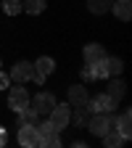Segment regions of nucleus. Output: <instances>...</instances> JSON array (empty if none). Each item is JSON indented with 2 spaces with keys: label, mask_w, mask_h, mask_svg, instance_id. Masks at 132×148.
<instances>
[{
  "label": "nucleus",
  "mask_w": 132,
  "mask_h": 148,
  "mask_svg": "<svg viewBox=\"0 0 132 148\" xmlns=\"http://www.w3.org/2000/svg\"><path fill=\"white\" fill-rule=\"evenodd\" d=\"M116 103H119V101H114L111 95H106V92H103V95L87 101V106H90L87 111H92V114H95V111H114V108H116Z\"/></svg>",
  "instance_id": "0eeeda50"
},
{
  "label": "nucleus",
  "mask_w": 132,
  "mask_h": 148,
  "mask_svg": "<svg viewBox=\"0 0 132 148\" xmlns=\"http://www.w3.org/2000/svg\"><path fill=\"white\" fill-rule=\"evenodd\" d=\"M116 132L129 140V135H132V111L129 108L122 111V116H116Z\"/></svg>",
  "instance_id": "9b49d317"
},
{
  "label": "nucleus",
  "mask_w": 132,
  "mask_h": 148,
  "mask_svg": "<svg viewBox=\"0 0 132 148\" xmlns=\"http://www.w3.org/2000/svg\"><path fill=\"white\" fill-rule=\"evenodd\" d=\"M32 79H34L37 85H42V82H45V77H42V74H40V71H37V69L32 71Z\"/></svg>",
  "instance_id": "b1692460"
},
{
  "label": "nucleus",
  "mask_w": 132,
  "mask_h": 148,
  "mask_svg": "<svg viewBox=\"0 0 132 148\" xmlns=\"http://www.w3.org/2000/svg\"><path fill=\"white\" fill-rule=\"evenodd\" d=\"M21 11H27L29 16H37L45 11V0H24L21 3Z\"/></svg>",
  "instance_id": "f3484780"
},
{
  "label": "nucleus",
  "mask_w": 132,
  "mask_h": 148,
  "mask_svg": "<svg viewBox=\"0 0 132 148\" xmlns=\"http://www.w3.org/2000/svg\"><path fill=\"white\" fill-rule=\"evenodd\" d=\"M18 143H21L24 148H34V145H40L37 127H34V124H21V127H18Z\"/></svg>",
  "instance_id": "39448f33"
},
{
  "label": "nucleus",
  "mask_w": 132,
  "mask_h": 148,
  "mask_svg": "<svg viewBox=\"0 0 132 148\" xmlns=\"http://www.w3.org/2000/svg\"><path fill=\"white\" fill-rule=\"evenodd\" d=\"M127 143V138L124 135H119L116 130H111V132H106L103 135V145H108V148H122Z\"/></svg>",
  "instance_id": "4468645a"
},
{
  "label": "nucleus",
  "mask_w": 132,
  "mask_h": 148,
  "mask_svg": "<svg viewBox=\"0 0 132 148\" xmlns=\"http://www.w3.org/2000/svg\"><path fill=\"white\" fill-rule=\"evenodd\" d=\"M8 74H3V71H0V90H8Z\"/></svg>",
  "instance_id": "4be33fe9"
},
{
  "label": "nucleus",
  "mask_w": 132,
  "mask_h": 148,
  "mask_svg": "<svg viewBox=\"0 0 132 148\" xmlns=\"http://www.w3.org/2000/svg\"><path fill=\"white\" fill-rule=\"evenodd\" d=\"M32 71H34V64L18 61V64L11 69V79H13V82H27V79H32Z\"/></svg>",
  "instance_id": "1a4fd4ad"
},
{
  "label": "nucleus",
  "mask_w": 132,
  "mask_h": 148,
  "mask_svg": "<svg viewBox=\"0 0 132 148\" xmlns=\"http://www.w3.org/2000/svg\"><path fill=\"white\" fill-rule=\"evenodd\" d=\"M82 56H85V64H98L106 58V48L101 42H90V45H85Z\"/></svg>",
  "instance_id": "6e6552de"
},
{
  "label": "nucleus",
  "mask_w": 132,
  "mask_h": 148,
  "mask_svg": "<svg viewBox=\"0 0 132 148\" xmlns=\"http://www.w3.org/2000/svg\"><path fill=\"white\" fill-rule=\"evenodd\" d=\"M87 127H90L92 135L103 138L106 132L116 130V116H114V111H95V114H92V119L87 122Z\"/></svg>",
  "instance_id": "f257e3e1"
},
{
  "label": "nucleus",
  "mask_w": 132,
  "mask_h": 148,
  "mask_svg": "<svg viewBox=\"0 0 132 148\" xmlns=\"http://www.w3.org/2000/svg\"><path fill=\"white\" fill-rule=\"evenodd\" d=\"M29 106V92L24 90V87H11V92H8V108L11 111H24Z\"/></svg>",
  "instance_id": "20e7f679"
},
{
  "label": "nucleus",
  "mask_w": 132,
  "mask_h": 148,
  "mask_svg": "<svg viewBox=\"0 0 132 148\" xmlns=\"http://www.w3.org/2000/svg\"><path fill=\"white\" fill-rule=\"evenodd\" d=\"M124 92H127L124 79H119V77H111V82H108V87H106V95H111L114 101H122V98H124Z\"/></svg>",
  "instance_id": "f8f14e48"
},
{
  "label": "nucleus",
  "mask_w": 132,
  "mask_h": 148,
  "mask_svg": "<svg viewBox=\"0 0 132 148\" xmlns=\"http://www.w3.org/2000/svg\"><path fill=\"white\" fill-rule=\"evenodd\" d=\"M34 69L42 74V77H48V74H53V69H55V61L50 58V56H40V58L34 61Z\"/></svg>",
  "instance_id": "ddd939ff"
},
{
  "label": "nucleus",
  "mask_w": 132,
  "mask_h": 148,
  "mask_svg": "<svg viewBox=\"0 0 132 148\" xmlns=\"http://www.w3.org/2000/svg\"><path fill=\"white\" fill-rule=\"evenodd\" d=\"M48 119H50V124L58 130V132H61V130H66V127L71 124V106H69V103H55L53 111L48 114Z\"/></svg>",
  "instance_id": "f03ea898"
},
{
  "label": "nucleus",
  "mask_w": 132,
  "mask_h": 148,
  "mask_svg": "<svg viewBox=\"0 0 132 148\" xmlns=\"http://www.w3.org/2000/svg\"><path fill=\"white\" fill-rule=\"evenodd\" d=\"M29 106L37 111V116H48L55 106V95L53 92H37L34 98H29Z\"/></svg>",
  "instance_id": "7ed1b4c3"
},
{
  "label": "nucleus",
  "mask_w": 132,
  "mask_h": 148,
  "mask_svg": "<svg viewBox=\"0 0 132 148\" xmlns=\"http://www.w3.org/2000/svg\"><path fill=\"white\" fill-rule=\"evenodd\" d=\"M21 124H37V111L32 106H27L24 111H18V127Z\"/></svg>",
  "instance_id": "6ab92c4d"
},
{
  "label": "nucleus",
  "mask_w": 132,
  "mask_h": 148,
  "mask_svg": "<svg viewBox=\"0 0 132 148\" xmlns=\"http://www.w3.org/2000/svg\"><path fill=\"white\" fill-rule=\"evenodd\" d=\"M71 122H74V124H85V122H87V108H85V106L77 108V114L71 116Z\"/></svg>",
  "instance_id": "412c9836"
},
{
  "label": "nucleus",
  "mask_w": 132,
  "mask_h": 148,
  "mask_svg": "<svg viewBox=\"0 0 132 148\" xmlns=\"http://www.w3.org/2000/svg\"><path fill=\"white\" fill-rule=\"evenodd\" d=\"M106 71H108V77H119V74H122V69H124V61L122 58H108V56H106Z\"/></svg>",
  "instance_id": "a211bd4d"
},
{
  "label": "nucleus",
  "mask_w": 132,
  "mask_h": 148,
  "mask_svg": "<svg viewBox=\"0 0 132 148\" xmlns=\"http://www.w3.org/2000/svg\"><path fill=\"white\" fill-rule=\"evenodd\" d=\"M87 101H90V95H87V87L85 85H71L69 87V106L82 108V106H87Z\"/></svg>",
  "instance_id": "423d86ee"
},
{
  "label": "nucleus",
  "mask_w": 132,
  "mask_h": 148,
  "mask_svg": "<svg viewBox=\"0 0 132 148\" xmlns=\"http://www.w3.org/2000/svg\"><path fill=\"white\" fill-rule=\"evenodd\" d=\"M34 127H37V135H40V145H45V140H48L50 135L58 132V130L50 124V119H48V122H42V124H34Z\"/></svg>",
  "instance_id": "dca6fc26"
},
{
  "label": "nucleus",
  "mask_w": 132,
  "mask_h": 148,
  "mask_svg": "<svg viewBox=\"0 0 132 148\" xmlns=\"http://www.w3.org/2000/svg\"><path fill=\"white\" fill-rule=\"evenodd\" d=\"M111 11H114L116 18L129 21L132 18V0H114V3H111Z\"/></svg>",
  "instance_id": "9d476101"
},
{
  "label": "nucleus",
  "mask_w": 132,
  "mask_h": 148,
  "mask_svg": "<svg viewBox=\"0 0 132 148\" xmlns=\"http://www.w3.org/2000/svg\"><path fill=\"white\" fill-rule=\"evenodd\" d=\"M3 11H5L8 16L21 13V0H3Z\"/></svg>",
  "instance_id": "aec40b11"
},
{
  "label": "nucleus",
  "mask_w": 132,
  "mask_h": 148,
  "mask_svg": "<svg viewBox=\"0 0 132 148\" xmlns=\"http://www.w3.org/2000/svg\"><path fill=\"white\" fill-rule=\"evenodd\" d=\"M111 3H114V0H87V11L95 13V16H101V13L111 11Z\"/></svg>",
  "instance_id": "2eb2a0df"
},
{
  "label": "nucleus",
  "mask_w": 132,
  "mask_h": 148,
  "mask_svg": "<svg viewBox=\"0 0 132 148\" xmlns=\"http://www.w3.org/2000/svg\"><path fill=\"white\" fill-rule=\"evenodd\" d=\"M8 143V132H5V127H0V148H3Z\"/></svg>",
  "instance_id": "5701e85b"
}]
</instances>
